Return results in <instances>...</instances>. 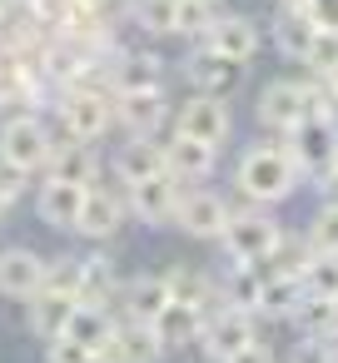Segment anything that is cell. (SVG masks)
Returning <instances> with one entry per match:
<instances>
[{
    "label": "cell",
    "mask_w": 338,
    "mask_h": 363,
    "mask_svg": "<svg viewBox=\"0 0 338 363\" xmlns=\"http://www.w3.org/2000/svg\"><path fill=\"white\" fill-rule=\"evenodd\" d=\"M234 184H239L244 204L274 209V204L293 199L303 179H298V169H293V160H288V150H283V145H249V150L239 155Z\"/></svg>",
    "instance_id": "6da1fadb"
},
{
    "label": "cell",
    "mask_w": 338,
    "mask_h": 363,
    "mask_svg": "<svg viewBox=\"0 0 338 363\" xmlns=\"http://www.w3.org/2000/svg\"><path fill=\"white\" fill-rule=\"evenodd\" d=\"M278 239H283V224L274 219V209H259V204L229 209V224L219 234L224 264H269V254L278 249Z\"/></svg>",
    "instance_id": "7a4b0ae2"
},
{
    "label": "cell",
    "mask_w": 338,
    "mask_h": 363,
    "mask_svg": "<svg viewBox=\"0 0 338 363\" xmlns=\"http://www.w3.org/2000/svg\"><path fill=\"white\" fill-rule=\"evenodd\" d=\"M55 115H60V130L65 135L95 145L115 125V90H105V85H70V90H60Z\"/></svg>",
    "instance_id": "3957f363"
},
{
    "label": "cell",
    "mask_w": 338,
    "mask_h": 363,
    "mask_svg": "<svg viewBox=\"0 0 338 363\" xmlns=\"http://www.w3.org/2000/svg\"><path fill=\"white\" fill-rule=\"evenodd\" d=\"M288 160L298 169V179H323L338 169V120H303L298 130H288Z\"/></svg>",
    "instance_id": "277c9868"
},
{
    "label": "cell",
    "mask_w": 338,
    "mask_h": 363,
    "mask_svg": "<svg viewBox=\"0 0 338 363\" xmlns=\"http://www.w3.org/2000/svg\"><path fill=\"white\" fill-rule=\"evenodd\" d=\"M50 160V125L40 115H11L6 125H0V164H11L21 174H35L45 169Z\"/></svg>",
    "instance_id": "5b68a950"
},
{
    "label": "cell",
    "mask_w": 338,
    "mask_h": 363,
    "mask_svg": "<svg viewBox=\"0 0 338 363\" xmlns=\"http://www.w3.org/2000/svg\"><path fill=\"white\" fill-rule=\"evenodd\" d=\"M244 75H249V65H239V60H229V55L209 50L204 40H194V50L184 55V80L194 85V95L234 100V95L244 90Z\"/></svg>",
    "instance_id": "8992f818"
},
{
    "label": "cell",
    "mask_w": 338,
    "mask_h": 363,
    "mask_svg": "<svg viewBox=\"0 0 338 363\" xmlns=\"http://www.w3.org/2000/svg\"><path fill=\"white\" fill-rule=\"evenodd\" d=\"M174 135L184 140H199V145H224L234 135V110L229 100H209V95H189L179 110H174Z\"/></svg>",
    "instance_id": "52a82bcc"
},
{
    "label": "cell",
    "mask_w": 338,
    "mask_h": 363,
    "mask_svg": "<svg viewBox=\"0 0 338 363\" xmlns=\"http://www.w3.org/2000/svg\"><path fill=\"white\" fill-rule=\"evenodd\" d=\"M45 179H60V184H80V189H95L100 184V155L95 145L75 140V135H55L50 130V160H45Z\"/></svg>",
    "instance_id": "ba28073f"
},
{
    "label": "cell",
    "mask_w": 338,
    "mask_h": 363,
    "mask_svg": "<svg viewBox=\"0 0 338 363\" xmlns=\"http://www.w3.org/2000/svg\"><path fill=\"white\" fill-rule=\"evenodd\" d=\"M179 194H184V184H179V179L164 169V174H150V179L130 184V189H125V209H130L140 224H150V229H164V224H174Z\"/></svg>",
    "instance_id": "9c48e42d"
},
{
    "label": "cell",
    "mask_w": 338,
    "mask_h": 363,
    "mask_svg": "<svg viewBox=\"0 0 338 363\" xmlns=\"http://www.w3.org/2000/svg\"><path fill=\"white\" fill-rule=\"evenodd\" d=\"M259 338V318L254 313H239V308H219V313H209L204 318V328H199V348H204V358H214V363H224L229 353H239V348H249Z\"/></svg>",
    "instance_id": "30bf717a"
},
{
    "label": "cell",
    "mask_w": 338,
    "mask_h": 363,
    "mask_svg": "<svg viewBox=\"0 0 338 363\" xmlns=\"http://www.w3.org/2000/svg\"><path fill=\"white\" fill-rule=\"evenodd\" d=\"M105 80L115 95H140V90H164V60L154 50H115V60L105 65Z\"/></svg>",
    "instance_id": "8fae6325"
},
{
    "label": "cell",
    "mask_w": 338,
    "mask_h": 363,
    "mask_svg": "<svg viewBox=\"0 0 338 363\" xmlns=\"http://www.w3.org/2000/svg\"><path fill=\"white\" fill-rule=\"evenodd\" d=\"M115 125H125L130 140H159V130L169 125V100H164V90L115 95Z\"/></svg>",
    "instance_id": "7c38bea8"
},
{
    "label": "cell",
    "mask_w": 338,
    "mask_h": 363,
    "mask_svg": "<svg viewBox=\"0 0 338 363\" xmlns=\"http://www.w3.org/2000/svg\"><path fill=\"white\" fill-rule=\"evenodd\" d=\"M229 224V199H219L214 189H184L179 209H174V229H184L189 239H219Z\"/></svg>",
    "instance_id": "4fadbf2b"
},
{
    "label": "cell",
    "mask_w": 338,
    "mask_h": 363,
    "mask_svg": "<svg viewBox=\"0 0 338 363\" xmlns=\"http://www.w3.org/2000/svg\"><path fill=\"white\" fill-rule=\"evenodd\" d=\"M254 115H259L264 130H278V135L298 130V125H303V80H269V85L259 90Z\"/></svg>",
    "instance_id": "5bb4252c"
},
{
    "label": "cell",
    "mask_w": 338,
    "mask_h": 363,
    "mask_svg": "<svg viewBox=\"0 0 338 363\" xmlns=\"http://www.w3.org/2000/svg\"><path fill=\"white\" fill-rule=\"evenodd\" d=\"M40 289H45V254H35L30 244L0 249V294L6 298H30Z\"/></svg>",
    "instance_id": "9a60e30c"
},
{
    "label": "cell",
    "mask_w": 338,
    "mask_h": 363,
    "mask_svg": "<svg viewBox=\"0 0 338 363\" xmlns=\"http://www.w3.org/2000/svg\"><path fill=\"white\" fill-rule=\"evenodd\" d=\"M125 194H115V189H85V209H80V219H75V234H85V239H95V244H110L120 229H125Z\"/></svg>",
    "instance_id": "2e32d148"
},
{
    "label": "cell",
    "mask_w": 338,
    "mask_h": 363,
    "mask_svg": "<svg viewBox=\"0 0 338 363\" xmlns=\"http://www.w3.org/2000/svg\"><path fill=\"white\" fill-rule=\"evenodd\" d=\"M169 298H174V294H169V279H164V274H135L130 284H120L115 308H120V318L154 323V318L164 313V303H169Z\"/></svg>",
    "instance_id": "e0dca14e"
},
{
    "label": "cell",
    "mask_w": 338,
    "mask_h": 363,
    "mask_svg": "<svg viewBox=\"0 0 338 363\" xmlns=\"http://www.w3.org/2000/svg\"><path fill=\"white\" fill-rule=\"evenodd\" d=\"M159 145H164V169L179 184H199V179H209L219 169V150L214 145H199V140H184V135H169Z\"/></svg>",
    "instance_id": "ac0fdd59"
},
{
    "label": "cell",
    "mask_w": 338,
    "mask_h": 363,
    "mask_svg": "<svg viewBox=\"0 0 338 363\" xmlns=\"http://www.w3.org/2000/svg\"><path fill=\"white\" fill-rule=\"evenodd\" d=\"M85 209V189L80 184H60V179H45L35 189V219L45 229H70L75 234V219Z\"/></svg>",
    "instance_id": "d6986e66"
},
{
    "label": "cell",
    "mask_w": 338,
    "mask_h": 363,
    "mask_svg": "<svg viewBox=\"0 0 338 363\" xmlns=\"http://www.w3.org/2000/svg\"><path fill=\"white\" fill-rule=\"evenodd\" d=\"M204 45L219 50V55H229V60H239V65H249L259 55V26L249 16H214Z\"/></svg>",
    "instance_id": "ffe728a7"
},
{
    "label": "cell",
    "mask_w": 338,
    "mask_h": 363,
    "mask_svg": "<svg viewBox=\"0 0 338 363\" xmlns=\"http://www.w3.org/2000/svg\"><path fill=\"white\" fill-rule=\"evenodd\" d=\"M115 323H120V313H115V308L75 303V308H70V323H65V338H70V343H80V348H90V353H105V348H110V338H115Z\"/></svg>",
    "instance_id": "44dd1931"
},
{
    "label": "cell",
    "mask_w": 338,
    "mask_h": 363,
    "mask_svg": "<svg viewBox=\"0 0 338 363\" xmlns=\"http://www.w3.org/2000/svg\"><path fill=\"white\" fill-rule=\"evenodd\" d=\"M110 363H159L164 358V343L154 338L150 323H135V318H120L115 323V338H110Z\"/></svg>",
    "instance_id": "7402d4cb"
},
{
    "label": "cell",
    "mask_w": 338,
    "mask_h": 363,
    "mask_svg": "<svg viewBox=\"0 0 338 363\" xmlns=\"http://www.w3.org/2000/svg\"><path fill=\"white\" fill-rule=\"evenodd\" d=\"M150 328H154V338L164 343V353H179V348H189V343L199 338V328H204V313H199L194 303H179V298H169V303H164V313H159Z\"/></svg>",
    "instance_id": "603a6c76"
},
{
    "label": "cell",
    "mask_w": 338,
    "mask_h": 363,
    "mask_svg": "<svg viewBox=\"0 0 338 363\" xmlns=\"http://www.w3.org/2000/svg\"><path fill=\"white\" fill-rule=\"evenodd\" d=\"M219 294H224L229 308L259 318V303H264V264H229L224 279H219Z\"/></svg>",
    "instance_id": "cb8c5ba5"
},
{
    "label": "cell",
    "mask_w": 338,
    "mask_h": 363,
    "mask_svg": "<svg viewBox=\"0 0 338 363\" xmlns=\"http://www.w3.org/2000/svg\"><path fill=\"white\" fill-rule=\"evenodd\" d=\"M70 308H75V298H60V294H30V303H26V323H30V333L40 338V343H55V338H65V323H70Z\"/></svg>",
    "instance_id": "d4e9b609"
},
{
    "label": "cell",
    "mask_w": 338,
    "mask_h": 363,
    "mask_svg": "<svg viewBox=\"0 0 338 363\" xmlns=\"http://www.w3.org/2000/svg\"><path fill=\"white\" fill-rule=\"evenodd\" d=\"M150 174H164V145L159 140H130L120 155H115V179L130 189Z\"/></svg>",
    "instance_id": "484cf974"
},
{
    "label": "cell",
    "mask_w": 338,
    "mask_h": 363,
    "mask_svg": "<svg viewBox=\"0 0 338 363\" xmlns=\"http://www.w3.org/2000/svg\"><path fill=\"white\" fill-rule=\"evenodd\" d=\"M115 298H120L115 259H110V254H85V279H80V298H75V303H100V308H115Z\"/></svg>",
    "instance_id": "4316f807"
},
{
    "label": "cell",
    "mask_w": 338,
    "mask_h": 363,
    "mask_svg": "<svg viewBox=\"0 0 338 363\" xmlns=\"http://www.w3.org/2000/svg\"><path fill=\"white\" fill-rule=\"evenodd\" d=\"M303 279L298 274H264V303H259V318H293L298 303H303Z\"/></svg>",
    "instance_id": "83f0119b"
},
{
    "label": "cell",
    "mask_w": 338,
    "mask_h": 363,
    "mask_svg": "<svg viewBox=\"0 0 338 363\" xmlns=\"http://www.w3.org/2000/svg\"><path fill=\"white\" fill-rule=\"evenodd\" d=\"M313 35H318V30L308 26L303 11H278V21H274V50H278L283 60H308Z\"/></svg>",
    "instance_id": "f1b7e54d"
},
{
    "label": "cell",
    "mask_w": 338,
    "mask_h": 363,
    "mask_svg": "<svg viewBox=\"0 0 338 363\" xmlns=\"http://www.w3.org/2000/svg\"><path fill=\"white\" fill-rule=\"evenodd\" d=\"M80 279H85V254H55V259H45V294L80 298Z\"/></svg>",
    "instance_id": "f546056e"
},
{
    "label": "cell",
    "mask_w": 338,
    "mask_h": 363,
    "mask_svg": "<svg viewBox=\"0 0 338 363\" xmlns=\"http://www.w3.org/2000/svg\"><path fill=\"white\" fill-rule=\"evenodd\" d=\"M298 279L308 298H338V254H308Z\"/></svg>",
    "instance_id": "4dcf8cb0"
},
{
    "label": "cell",
    "mask_w": 338,
    "mask_h": 363,
    "mask_svg": "<svg viewBox=\"0 0 338 363\" xmlns=\"http://www.w3.org/2000/svg\"><path fill=\"white\" fill-rule=\"evenodd\" d=\"M303 244H308V254H338V199L318 204V214L303 229Z\"/></svg>",
    "instance_id": "1f68e13d"
},
{
    "label": "cell",
    "mask_w": 338,
    "mask_h": 363,
    "mask_svg": "<svg viewBox=\"0 0 338 363\" xmlns=\"http://www.w3.org/2000/svg\"><path fill=\"white\" fill-rule=\"evenodd\" d=\"M174 6L179 0H135L130 26L145 30V35H174Z\"/></svg>",
    "instance_id": "d6a6232c"
},
{
    "label": "cell",
    "mask_w": 338,
    "mask_h": 363,
    "mask_svg": "<svg viewBox=\"0 0 338 363\" xmlns=\"http://www.w3.org/2000/svg\"><path fill=\"white\" fill-rule=\"evenodd\" d=\"M214 0H179L174 6V35H189V40H204L209 26H214Z\"/></svg>",
    "instance_id": "836d02e7"
},
{
    "label": "cell",
    "mask_w": 338,
    "mask_h": 363,
    "mask_svg": "<svg viewBox=\"0 0 338 363\" xmlns=\"http://www.w3.org/2000/svg\"><path fill=\"white\" fill-rule=\"evenodd\" d=\"M21 100H30V85H26L21 65H16V50H0V110L21 105Z\"/></svg>",
    "instance_id": "e575fe53"
},
{
    "label": "cell",
    "mask_w": 338,
    "mask_h": 363,
    "mask_svg": "<svg viewBox=\"0 0 338 363\" xmlns=\"http://www.w3.org/2000/svg\"><path fill=\"white\" fill-rule=\"evenodd\" d=\"M288 323H298V328H303V338H323V333H333L328 298H303V303H298V313H293Z\"/></svg>",
    "instance_id": "d590c367"
},
{
    "label": "cell",
    "mask_w": 338,
    "mask_h": 363,
    "mask_svg": "<svg viewBox=\"0 0 338 363\" xmlns=\"http://www.w3.org/2000/svg\"><path fill=\"white\" fill-rule=\"evenodd\" d=\"M313 75H328L333 65H338V35H313V50H308V60H303Z\"/></svg>",
    "instance_id": "8d00e7d4"
},
{
    "label": "cell",
    "mask_w": 338,
    "mask_h": 363,
    "mask_svg": "<svg viewBox=\"0 0 338 363\" xmlns=\"http://www.w3.org/2000/svg\"><path fill=\"white\" fill-rule=\"evenodd\" d=\"M308 26L318 30V35H338V0H308Z\"/></svg>",
    "instance_id": "74e56055"
},
{
    "label": "cell",
    "mask_w": 338,
    "mask_h": 363,
    "mask_svg": "<svg viewBox=\"0 0 338 363\" xmlns=\"http://www.w3.org/2000/svg\"><path fill=\"white\" fill-rule=\"evenodd\" d=\"M85 358H90V348H80V343H70V338L45 343V363H85Z\"/></svg>",
    "instance_id": "f35d334b"
},
{
    "label": "cell",
    "mask_w": 338,
    "mask_h": 363,
    "mask_svg": "<svg viewBox=\"0 0 338 363\" xmlns=\"http://www.w3.org/2000/svg\"><path fill=\"white\" fill-rule=\"evenodd\" d=\"M288 363H328L323 338H298V343H293V353H288Z\"/></svg>",
    "instance_id": "ab89813d"
},
{
    "label": "cell",
    "mask_w": 338,
    "mask_h": 363,
    "mask_svg": "<svg viewBox=\"0 0 338 363\" xmlns=\"http://www.w3.org/2000/svg\"><path fill=\"white\" fill-rule=\"evenodd\" d=\"M224 363H278V353H274L269 343H259V338H254L249 348H239V353H229Z\"/></svg>",
    "instance_id": "60d3db41"
},
{
    "label": "cell",
    "mask_w": 338,
    "mask_h": 363,
    "mask_svg": "<svg viewBox=\"0 0 338 363\" xmlns=\"http://www.w3.org/2000/svg\"><path fill=\"white\" fill-rule=\"evenodd\" d=\"M318 80H323V90H328V95H333V105H338V65H333L328 75H318Z\"/></svg>",
    "instance_id": "b9f144b4"
},
{
    "label": "cell",
    "mask_w": 338,
    "mask_h": 363,
    "mask_svg": "<svg viewBox=\"0 0 338 363\" xmlns=\"http://www.w3.org/2000/svg\"><path fill=\"white\" fill-rule=\"evenodd\" d=\"M323 348H328V363H338V328H333V333H323Z\"/></svg>",
    "instance_id": "7bdbcfd3"
},
{
    "label": "cell",
    "mask_w": 338,
    "mask_h": 363,
    "mask_svg": "<svg viewBox=\"0 0 338 363\" xmlns=\"http://www.w3.org/2000/svg\"><path fill=\"white\" fill-rule=\"evenodd\" d=\"M278 11H308V0H274Z\"/></svg>",
    "instance_id": "ee69618b"
},
{
    "label": "cell",
    "mask_w": 338,
    "mask_h": 363,
    "mask_svg": "<svg viewBox=\"0 0 338 363\" xmlns=\"http://www.w3.org/2000/svg\"><path fill=\"white\" fill-rule=\"evenodd\" d=\"M328 313H333V328H338V298H328Z\"/></svg>",
    "instance_id": "f6af8a7d"
},
{
    "label": "cell",
    "mask_w": 338,
    "mask_h": 363,
    "mask_svg": "<svg viewBox=\"0 0 338 363\" xmlns=\"http://www.w3.org/2000/svg\"><path fill=\"white\" fill-rule=\"evenodd\" d=\"M85 363H110V353H90V358H85Z\"/></svg>",
    "instance_id": "bcb514c9"
},
{
    "label": "cell",
    "mask_w": 338,
    "mask_h": 363,
    "mask_svg": "<svg viewBox=\"0 0 338 363\" xmlns=\"http://www.w3.org/2000/svg\"><path fill=\"white\" fill-rule=\"evenodd\" d=\"M0 214H6V209H0Z\"/></svg>",
    "instance_id": "7dc6e473"
}]
</instances>
